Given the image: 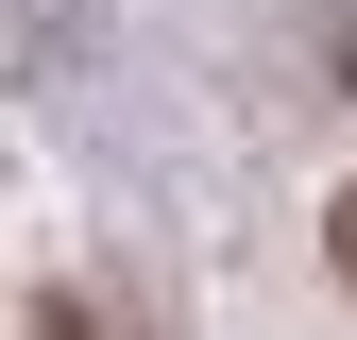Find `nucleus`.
Instances as JSON below:
<instances>
[{"instance_id": "f257e3e1", "label": "nucleus", "mask_w": 357, "mask_h": 340, "mask_svg": "<svg viewBox=\"0 0 357 340\" xmlns=\"http://www.w3.org/2000/svg\"><path fill=\"white\" fill-rule=\"evenodd\" d=\"M324 255H340V289H357V187H340V204H324Z\"/></svg>"}]
</instances>
